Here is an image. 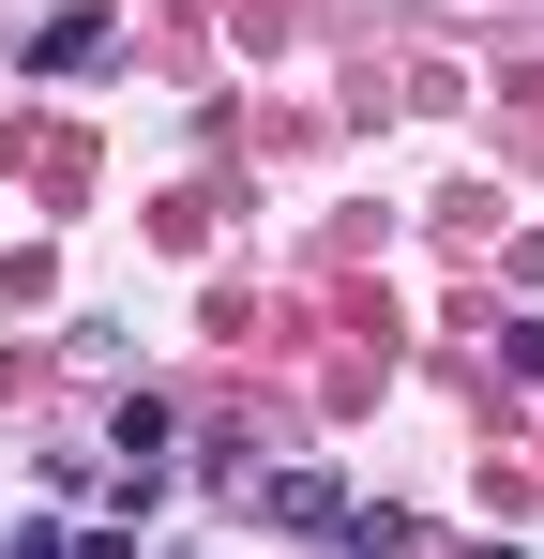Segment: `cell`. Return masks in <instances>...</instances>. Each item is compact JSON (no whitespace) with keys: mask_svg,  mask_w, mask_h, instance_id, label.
Listing matches in <instances>:
<instances>
[{"mask_svg":"<svg viewBox=\"0 0 544 559\" xmlns=\"http://www.w3.org/2000/svg\"><path fill=\"white\" fill-rule=\"evenodd\" d=\"M106 454H121V499H152V484H167V408L137 393V408L106 424Z\"/></svg>","mask_w":544,"mask_h":559,"instance_id":"1","label":"cell"},{"mask_svg":"<svg viewBox=\"0 0 544 559\" xmlns=\"http://www.w3.org/2000/svg\"><path fill=\"white\" fill-rule=\"evenodd\" d=\"M272 514H287V530H348V484H333V468H287Z\"/></svg>","mask_w":544,"mask_h":559,"instance_id":"3","label":"cell"},{"mask_svg":"<svg viewBox=\"0 0 544 559\" xmlns=\"http://www.w3.org/2000/svg\"><path fill=\"white\" fill-rule=\"evenodd\" d=\"M61 559H137V530H91V545H61Z\"/></svg>","mask_w":544,"mask_h":559,"instance_id":"4","label":"cell"},{"mask_svg":"<svg viewBox=\"0 0 544 559\" xmlns=\"http://www.w3.org/2000/svg\"><path fill=\"white\" fill-rule=\"evenodd\" d=\"M91 61H106V0H76V15L31 31V76H91Z\"/></svg>","mask_w":544,"mask_h":559,"instance_id":"2","label":"cell"}]
</instances>
